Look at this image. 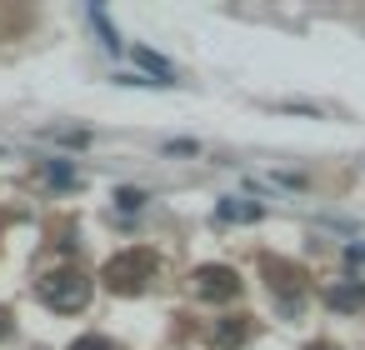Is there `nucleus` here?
<instances>
[{"label": "nucleus", "mask_w": 365, "mask_h": 350, "mask_svg": "<svg viewBox=\"0 0 365 350\" xmlns=\"http://www.w3.org/2000/svg\"><path fill=\"white\" fill-rule=\"evenodd\" d=\"M155 270H160L155 250H120V255H110V265H106V285L135 295V290H145V285L155 280Z\"/></svg>", "instance_id": "obj_1"}, {"label": "nucleus", "mask_w": 365, "mask_h": 350, "mask_svg": "<svg viewBox=\"0 0 365 350\" xmlns=\"http://www.w3.org/2000/svg\"><path fill=\"white\" fill-rule=\"evenodd\" d=\"M41 300L51 305V310H81L86 300H91V280L81 275V270H56V275H46L41 280Z\"/></svg>", "instance_id": "obj_2"}, {"label": "nucleus", "mask_w": 365, "mask_h": 350, "mask_svg": "<svg viewBox=\"0 0 365 350\" xmlns=\"http://www.w3.org/2000/svg\"><path fill=\"white\" fill-rule=\"evenodd\" d=\"M240 290V275L230 270V265H200L195 270V295H205V300H230Z\"/></svg>", "instance_id": "obj_3"}, {"label": "nucleus", "mask_w": 365, "mask_h": 350, "mask_svg": "<svg viewBox=\"0 0 365 350\" xmlns=\"http://www.w3.org/2000/svg\"><path fill=\"white\" fill-rule=\"evenodd\" d=\"M325 305L330 310H365V280H340L325 290Z\"/></svg>", "instance_id": "obj_4"}, {"label": "nucleus", "mask_w": 365, "mask_h": 350, "mask_svg": "<svg viewBox=\"0 0 365 350\" xmlns=\"http://www.w3.org/2000/svg\"><path fill=\"white\" fill-rule=\"evenodd\" d=\"M265 215V205H255V200H220V220H260Z\"/></svg>", "instance_id": "obj_5"}, {"label": "nucleus", "mask_w": 365, "mask_h": 350, "mask_svg": "<svg viewBox=\"0 0 365 350\" xmlns=\"http://www.w3.org/2000/svg\"><path fill=\"white\" fill-rule=\"evenodd\" d=\"M135 61H140L145 71H155V76H165V86H170V66H165V61H160L155 51H135Z\"/></svg>", "instance_id": "obj_6"}, {"label": "nucleus", "mask_w": 365, "mask_h": 350, "mask_svg": "<svg viewBox=\"0 0 365 350\" xmlns=\"http://www.w3.org/2000/svg\"><path fill=\"white\" fill-rule=\"evenodd\" d=\"M71 350H115L106 335H81V340H71Z\"/></svg>", "instance_id": "obj_7"}, {"label": "nucleus", "mask_w": 365, "mask_h": 350, "mask_svg": "<svg viewBox=\"0 0 365 350\" xmlns=\"http://www.w3.org/2000/svg\"><path fill=\"white\" fill-rule=\"evenodd\" d=\"M215 340H220V345H240V340H245V325H220Z\"/></svg>", "instance_id": "obj_8"}, {"label": "nucleus", "mask_w": 365, "mask_h": 350, "mask_svg": "<svg viewBox=\"0 0 365 350\" xmlns=\"http://www.w3.org/2000/svg\"><path fill=\"white\" fill-rule=\"evenodd\" d=\"M51 180H56V185H76V170L61 165V160H51Z\"/></svg>", "instance_id": "obj_9"}, {"label": "nucleus", "mask_w": 365, "mask_h": 350, "mask_svg": "<svg viewBox=\"0 0 365 350\" xmlns=\"http://www.w3.org/2000/svg\"><path fill=\"white\" fill-rule=\"evenodd\" d=\"M115 200H120V210H135V205H140V200H145V195H140V190H120V195H115Z\"/></svg>", "instance_id": "obj_10"}, {"label": "nucleus", "mask_w": 365, "mask_h": 350, "mask_svg": "<svg viewBox=\"0 0 365 350\" xmlns=\"http://www.w3.org/2000/svg\"><path fill=\"white\" fill-rule=\"evenodd\" d=\"M310 350H335V345H310Z\"/></svg>", "instance_id": "obj_11"}]
</instances>
